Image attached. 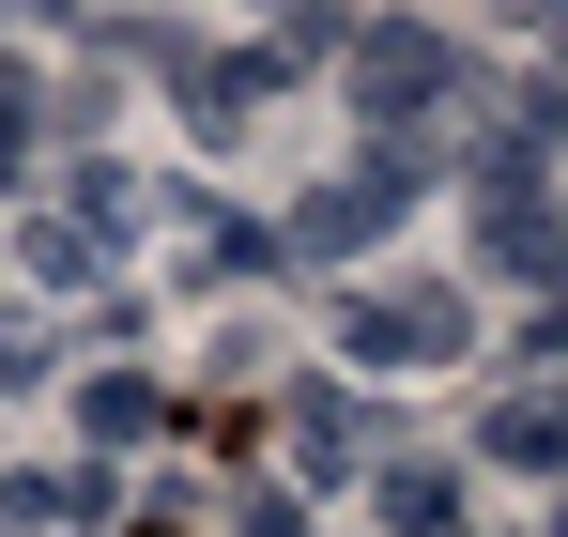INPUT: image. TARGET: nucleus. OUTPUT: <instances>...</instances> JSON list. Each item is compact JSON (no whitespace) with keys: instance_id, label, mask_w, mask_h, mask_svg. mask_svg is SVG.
Here are the masks:
<instances>
[{"instance_id":"nucleus-1","label":"nucleus","mask_w":568,"mask_h":537,"mask_svg":"<svg viewBox=\"0 0 568 537\" xmlns=\"http://www.w3.org/2000/svg\"><path fill=\"white\" fill-rule=\"evenodd\" d=\"M354 108H369V154H399V170H430V123L462 108V47L446 31H354Z\"/></svg>"},{"instance_id":"nucleus-2","label":"nucleus","mask_w":568,"mask_h":537,"mask_svg":"<svg viewBox=\"0 0 568 537\" xmlns=\"http://www.w3.org/2000/svg\"><path fill=\"white\" fill-rule=\"evenodd\" d=\"M338 354L369 384H415V368H462L476 354V307L446 276H384V292H338Z\"/></svg>"},{"instance_id":"nucleus-3","label":"nucleus","mask_w":568,"mask_h":537,"mask_svg":"<svg viewBox=\"0 0 568 537\" xmlns=\"http://www.w3.org/2000/svg\"><path fill=\"white\" fill-rule=\"evenodd\" d=\"M123 231H139V184H123V170H78L47 215H31V276H62V292H78V276L123 262Z\"/></svg>"},{"instance_id":"nucleus-4","label":"nucleus","mask_w":568,"mask_h":537,"mask_svg":"<svg viewBox=\"0 0 568 537\" xmlns=\"http://www.w3.org/2000/svg\"><path fill=\"white\" fill-rule=\"evenodd\" d=\"M415 184H430V170H399V154H354L338 184H307V200H292V246H369V231L415 200Z\"/></svg>"},{"instance_id":"nucleus-5","label":"nucleus","mask_w":568,"mask_h":537,"mask_svg":"<svg viewBox=\"0 0 568 537\" xmlns=\"http://www.w3.org/2000/svg\"><path fill=\"white\" fill-rule=\"evenodd\" d=\"M262 92H277L262 47H215V62H185V123H200V139H246V108H262Z\"/></svg>"},{"instance_id":"nucleus-6","label":"nucleus","mask_w":568,"mask_h":537,"mask_svg":"<svg viewBox=\"0 0 568 537\" xmlns=\"http://www.w3.org/2000/svg\"><path fill=\"white\" fill-rule=\"evenodd\" d=\"M476 446L507 460V476H554V460H568V415L538 399V384H523V399H491V430H476Z\"/></svg>"},{"instance_id":"nucleus-7","label":"nucleus","mask_w":568,"mask_h":537,"mask_svg":"<svg viewBox=\"0 0 568 537\" xmlns=\"http://www.w3.org/2000/svg\"><path fill=\"white\" fill-rule=\"evenodd\" d=\"M0 523L47 537V523H108V476H0Z\"/></svg>"},{"instance_id":"nucleus-8","label":"nucleus","mask_w":568,"mask_h":537,"mask_svg":"<svg viewBox=\"0 0 568 537\" xmlns=\"http://www.w3.org/2000/svg\"><path fill=\"white\" fill-rule=\"evenodd\" d=\"M78 415H93V446H139V430H154V384H139V368H93Z\"/></svg>"},{"instance_id":"nucleus-9","label":"nucleus","mask_w":568,"mask_h":537,"mask_svg":"<svg viewBox=\"0 0 568 537\" xmlns=\"http://www.w3.org/2000/svg\"><path fill=\"white\" fill-rule=\"evenodd\" d=\"M384 523H399V537H462V492L415 460V476H384Z\"/></svg>"},{"instance_id":"nucleus-10","label":"nucleus","mask_w":568,"mask_h":537,"mask_svg":"<svg viewBox=\"0 0 568 537\" xmlns=\"http://www.w3.org/2000/svg\"><path fill=\"white\" fill-rule=\"evenodd\" d=\"M185 262H200V276H262V262H277V231H262V215H200Z\"/></svg>"},{"instance_id":"nucleus-11","label":"nucleus","mask_w":568,"mask_h":537,"mask_svg":"<svg viewBox=\"0 0 568 537\" xmlns=\"http://www.w3.org/2000/svg\"><path fill=\"white\" fill-rule=\"evenodd\" d=\"M292 446L338 476V460H354V399H323V384H307V399H292Z\"/></svg>"},{"instance_id":"nucleus-12","label":"nucleus","mask_w":568,"mask_h":537,"mask_svg":"<svg viewBox=\"0 0 568 537\" xmlns=\"http://www.w3.org/2000/svg\"><path fill=\"white\" fill-rule=\"evenodd\" d=\"M16 384H47V338H0V399H16Z\"/></svg>"}]
</instances>
